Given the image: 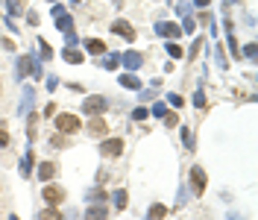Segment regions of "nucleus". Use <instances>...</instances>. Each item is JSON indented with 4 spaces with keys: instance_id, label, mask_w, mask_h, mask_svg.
Here are the masks:
<instances>
[{
    "instance_id": "nucleus-19",
    "label": "nucleus",
    "mask_w": 258,
    "mask_h": 220,
    "mask_svg": "<svg viewBox=\"0 0 258 220\" xmlns=\"http://www.w3.org/2000/svg\"><path fill=\"white\" fill-rule=\"evenodd\" d=\"M29 168H32V153H26V156H23V168H21V171H23V173H29Z\"/></svg>"
},
{
    "instance_id": "nucleus-22",
    "label": "nucleus",
    "mask_w": 258,
    "mask_h": 220,
    "mask_svg": "<svg viewBox=\"0 0 258 220\" xmlns=\"http://www.w3.org/2000/svg\"><path fill=\"white\" fill-rule=\"evenodd\" d=\"M182 135H185V144H188V147H194V138H191V129H182Z\"/></svg>"
},
{
    "instance_id": "nucleus-2",
    "label": "nucleus",
    "mask_w": 258,
    "mask_h": 220,
    "mask_svg": "<svg viewBox=\"0 0 258 220\" xmlns=\"http://www.w3.org/2000/svg\"><path fill=\"white\" fill-rule=\"evenodd\" d=\"M103 109H106V97H88V100L82 103V112H88V115H94V118H97Z\"/></svg>"
},
{
    "instance_id": "nucleus-14",
    "label": "nucleus",
    "mask_w": 258,
    "mask_h": 220,
    "mask_svg": "<svg viewBox=\"0 0 258 220\" xmlns=\"http://www.w3.org/2000/svg\"><path fill=\"white\" fill-rule=\"evenodd\" d=\"M164 215H167V209H164V206H153V209H150V218H153V220L164 218Z\"/></svg>"
},
{
    "instance_id": "nucleus-13",
    "label": "nucleus",
    "mask_w": 258,
    "mask_h": 220,
    "mask_svg": "<svg viewBox=\"0 0 258 220\" xmlns=\"http://www.w3.org/2000/svg\"><path fill=\"white\" fill-rule=\"evenodd\" d=\"M123 62H126L129 68H138V62H141V56H138V53H126V56H123Z\"/></svg>"
},
{
    "instance_id": "nucleus-15",
    "label": "nucleus",
    "mask_w": 258,
    "mask_h": 220,
    "mask_svg": "<svg viewBox=\"0 0 258 220\" xmlns=\"http://www.w3.org/2000/svg\"><path fill=\"white\" fill-rule=\"evenodd\" d=\"M0 147H9V129H6V123H0Z\"/></svg>"
},
{
    "instance_id": "nucleus-16",
    "label": "nucleus",
    "mask_w": 258,
    "mask_h": 220,
    "mask_svg": "<svg viewBox=\"0 0 258 220\" xmlns=\"http://www.w3.org/2000/svg\"><path fill=\"white\" fill-rule=\"evenodd\" d=\"M120 82H123V85H126V88H141V85H138V79H135V76H120Z\"/></svg>"
},
{
    "instance_id": "nucleus-8",
    "label": "nucleus",
    "mask_w": 258,
    "mask_h": 220,
    "mask_svg": "<svg viewBox=\"0 0 258 220\" xmlns=\"http://www.w3.org/2000/svg\"><path fill=\"white\" fill-rule=\"evenodd\" d=\"M85 47H88V53H106V44H103V41H97V38H88V41H85Z\"/></svg>"
},
{
    "instance_id": "nucleus-26",
    "label": "nucleus",
    "mask_w": 258,
    "mask_h": 220,
    "mask_svg": "<svg viewBox=\"0 0 258 220\" xmlns=\"http://www.w3.org/2000/svg\"><path fill=\"white\" fill-rule=\"evenodd\" d=\"M12 220H18V218H12Z\"/></svg>"
},
{
    "instance_id": "nucleus-3",
    "label": "nucleus",
    "mask_w": 258,
    "mask_h": 220,
    "mask_svg": "<svg viewBox=\"0 0 258 220\" xmlns=\"http://www.w3.org/2000/svg\"><path fill=\"white\" fill-rule=\"evenodd\" d=\"M100 153H103V156H120V153H123V141H120V138L103 141V144H100Z\"/></svg>"
},
{
    "instance_id": "nucleus-1",
    "label": "nucleus",
    "mask_w": 258,
    "mask_h": 220,
    "mask_svg": "<svg viewBox=\"0 0 258 220\" xmlns=\"http://www.w3.org/2000/svg\"><path fill=\"white\" fill-rule=\"evenodd\" d=\"M56 129L59 132H76L79 129V118L76 115H59L56 118Z\"/></svg>"
},
{
    "instance_id": "nucleus-4",
    "label": "nucleus",
    "mask_w": 258,
    "mask_h": 220,
    "mask_svg": "<svg viewBox=\"0 0 258 220\" xmlns=\"http://www.w3.org/2000/svg\"><path fill=\"white\" fill-rule=\"evenodd\" d=\"M44 200H47L50 206H59V203L65 200V191L56 188V185H47V188H44Z\"/></svg>"
},
{
    "instance_id": "nucleus-25",
    "label": "nucleus",
    "mask_w": 258,
    "mask_h": 220,
    "mask_svg": "<svg viewBox=\"0 0 258 220\" xmlns=\"http://www.w3.org/2000/svg\"><path fill=\"white\" fill-rule=\"evenodd\" d=\"M73 3H79V0H73Z\"/></svg>"
},
{
    "instance_id": "nucleus-11",
    "label": "nucleus",
    "mask_w": 258,
    "mask_h": 220,
    "mask_svg": "<svg viewBox=\"0 0 258 220\" xmlns=\"http://www.w3.org/2000/svg\"><path fill=\"white\" fill-rule=\"evenodd\" d=\"M85 220H106V212L103 209H88L85 212Z\"/></svg>"
},
{
    "instance_id": "nucleus-23",
    "label": "nucleus",
    "mask_w": 258,
    "mask_h": 220,
    "mask_svg": "<svg viewBox=\"0 0 258 220\" xmlns=\"http://www.w3.org/2000/svg\"><path fill=\"white\" fill-rule=\"evenodd\" d=\"M167 50H170V56H182V47H176V44H170Z\"/></svg>"
},
{
    "instance_id": "nucleus-12",
    "label": "nucleus",
    "mask_w": 258,
    "mask_h": 220,
    "mask_svg": "<svg viewBox=\"0 0 258 220\" xmlns=\"http://www.w3.org/2000/svg\"><path fill=\"white\" fill-rule=\"evenodd\" d=\"M53 171H56V168H53V165H50V162H47V165H41V171H38V176H41V179H44V182H47V179H50V176H53Z\"/></svg>"
},
{
    "instance_id": "nucleus-17",
    "label": "nucleus",
    "mask_w": 258,
    "mask_h": 220,
    "mask_svg": "<svg viewBox=\"0 0 258 220\" xmlns=\"http://www.w3.org/2000/svg\"><path fill=\"white\" fill-rule=\"evenodd\" d=\"M65 59H68V62H82V56H79L76 50H65Z\"/></svg>"
},
{
    "instance_id": "nucleus-21",
    "label": "nucleus",
    "mask_w": 258,
    "mask_h": 220,
    "mask_svg": "<svg viewBox=\"0 0 258 220\" xmlns=\"http://www.w3.org/2000/svg\"><path fill=\"white\" fill-rule=\"evenodd\" d=\"M147 115H150V112H147V109H135V121H144V118H147Z\"/></svg>"
},
{
    "instance_id": "nucleus-20",
    "label": "nucleus",
    "mask_w": 258,
    "mask_h": 220,
    "mask_svg": "<svg viewBox=\"0 0 258 220\" xmlns=\"http://www.w3.org/2000/svg\"><path fill=\"white\" fill-rule=\"evenodd\" d=\"M159 29H162V32H167V35H176V32H179V29H176V26H170V24H162Z\"/></svg>"
},
{
    "instance_id": "nucleus-5",
    "label": "nucleus",
    "mask_w": 258,
    "mask_h": 220,
    "mask_svg": "<svg viewBox=\"0 0 258 220\" xmlns=\"http://www.w3.org/2000/svg\"><path fill=\"white\" fill-rule=\"evenodd\" d=\"M191 179H194V191L203 194L206 191V171L203 168H191Z\"/></svg>"
},
{
    "instance_id": "nucleus-24",
    "label": "nucleus",
    "mask_w": 258,
    "mask_h": 220,
    "mask_svg": "<svg viewBox=\"0 0 258 220\" xmlns=\"http://www.w3.org/2000/svg\"><path fill=\"white\" fill-rule=\"evenodd\" d=\"M197 3H200V6H206V3H209V0H197Z\"/></svg>"
},
{
    "instance_id": "nucleus-18",
    "label": "nucleus",
    "mask_w": 258,
    "mask_h": 220,
    "mask_svg": "<svg viewBox=\"0 0 258 220\" xmlns=\"http://www.w3.org/2000/svg\"><path fill=\"white\" fill-rule=\"evenodd\" d=\"M164 123H167V126H176V123H179V118H176L173 112H164Z\"/></svg>"
},
{
    "instance_id": "nucleus-9",
    "label": "nucleus",
    "mask_w": 258,
    "mask_h": 220,
    "mask_svg": "<svg viewBox=\"0 0 258 220\" xmlns=\"http://www.w3.org/2000/svg\"><path fill=\"white\" fill-rule=\"evenodd\" d=\"M41 220H62V215H59V209H56V206H50V209H44V212H41Z\"/></svg>"
},
{
    "instance_id": "nucleus-7",
    "label": "nucleus",
    "mask_w": 258,
    "mask_h": 220,
    "mask_svg": "<svg viewBox=\"0 0 258 220\" xmlns=\"http://www.w3.org/2000/svg\"><path fill=\"white\" fill-rule=\"evenodd\" d=\"M88 132H91V135H106V121H103V118H91Z\"/></svg>"
},
{
    "instance_id": "nucleus-6",
    "label": "nucleus",
    "mask_w": 258,
    "mask_h": 220,
    "mask_svg": "<svg viewBox=\"0 0 258 220\" xmlns=\"http://www.w3.org/2000/svg\"><path fill=\"white\" fill-rule=\"evenodd\" d=\"M112 29H115L117 35H126L129 41H135V29H132L129 24H123V21H115V24H112Z\"/></svg>"
},
{
    "instance_id": "nucleus-10",
    "label": "nucleus",
    "mask_w": 258,
    "mask_h": 220,
    "mask_svg": "<svg viewBox=\"0 0 258 220\" xmlns=\"http://www.w3.org/2000/svg\"><path fill=\"white\" fill-rule=\"evenodd\" d=\"M112 203H115L117 209H126V194H123V191H115V194H112Z\"/></svg>"
}]
</instances>
